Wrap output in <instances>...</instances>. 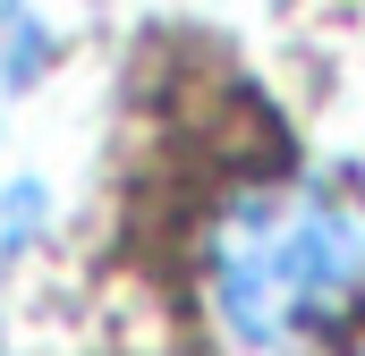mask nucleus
<instances>
[{"label": "nucleus", "mask_w": 365, "mask_h": 356, "mask_svg": "<svg viewBox=\"0 0 365 356\" xmlns=\"http://www.w3.org/2000/svg\"><path fill=\"white\" fill-rule=\"evenodd\" d=\"M365 297V212L323 178L238 187L204 229V305L255 356L340 331Z\"/></svg>", "instance_id": "nucleus-1"}, {"label": "nucleus", "mask_w": 365, "mask_h": 356, "mask_svg": "<svg viewBox=\"0 0 365 356\" xmlns=\"http://www.w3.org/2000/svg\"><path fill=\"white\" fill-rule=\"evenodd\" d=\"M357 356H365V348H357Z\"/></svg>", "instance_id": "nucleus-2"}]
</instances>
